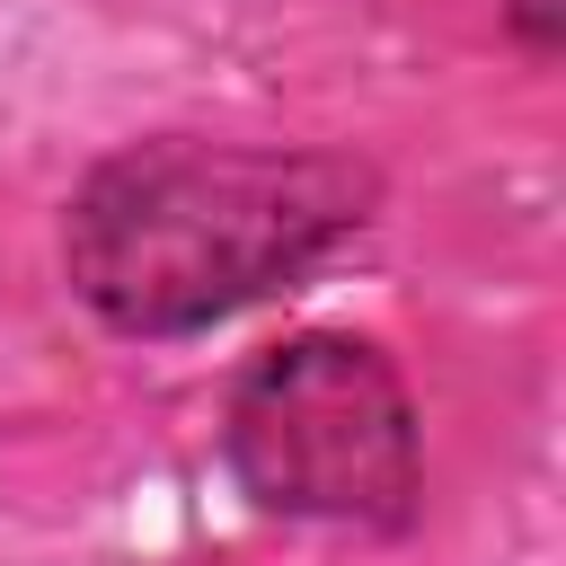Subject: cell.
<instances>
[{"label": "cell", "mask_w": 566, "mask_h": 566, "mask_svg": "<svg viewBox=\"0 0 566 566\" xmlns=\"http://www.w3.org/2000/svg\"><path fill=\"white\" fill-rule=\"evenodd\" d=\"M363 221L371 177L336 150L133 142L71 195L62 265L115 336H195L265 292H292Z\"/></svg>", "instance_id": "obj_1"}, {"label": "cell", "mask_w": 566, "mask_h": 566, "mask_svg": "<svg viewBox=\"0 0 566 566\" xmlns=\"http://www.w3.org/2000/svg\"><path fill=\"white\" fill-rule=\"evenodd\" d=\"M221 451L265 513L336 531H398L424 486L416 398L363 336H292L256 354L230 389Z\"/></svg>", "instance_id": "obj_2"}, {"label": "cell", "mask_w": 566, "mask_h": 566, "mask_svg": "<svg viewBox=\"0 0 566 566\" xmlns=\"http://www.w3.org/2000/svg\"><path fill=\"white\" fill-rule=\"evenodd\" d=\"M513 27H522L531 53H548L557 44V0H513Z\"/></svg>", "instance_id": "obj_3"}]
</instances>
